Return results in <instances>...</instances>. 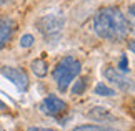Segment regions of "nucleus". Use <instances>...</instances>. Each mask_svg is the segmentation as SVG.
<instances>
[{
    "mask_svg": "<svg viewBox=\"0 0 135 131\" xmlns=\"http://www.w3.org/2000/svg\"><path fill=\"white\" fill-rule=\"evenodd\" d=\"M33 45V36L27 33V35H23L22 38H20V46H23V48H28V46H32Z\"/></svg>",
    "mask_w": 135,
    "mask_h": 131,
    "instance_id": "obj_14",
    "label": "nucleus"
},
{
    "mask_svg": "<svg viewBox=\"0 0 135 131\" xmlns=\"http://www.w3.org/2000/svg\"><path fill=\"white\" fill-rule=\"evenodd\" d=\"M118 68L122 70V73H127V71H128V61H127V56H122V58H120V65H118Z\"/></svg>",
    "mask_w": 135,
    "mask_h": 131,
    "instance_id": "obj_15",
    "label": "nucleus"
},
{
    "mask_svg": "<svg viewBox=\"0 0 135 131\" xmlns=\"http://www.w3.org/2000/svg\"><path fill=\"white\" fill-rule=\"evenodd\" d=\"M74 131H115L107 126H98V124H80V126L74 128Z\"/></svg>",
    "mask_w": 135,
    "mask_h": 131,
    "instance_id": "obj_10",
    "label": "nucleus"
},
{
    "mask_svg": "<svg viewBox=\"0 0 135 131\" xmlns=\"http://www.w3.org/2000/svg\"><path fill=\"white\" fill-rule=\"evenodd\" d=\"M0 75L5 76L8 81H12L18 90H27L28 88V76L27 73L20 68H15V66H3L0 70Z\"/></svg>",
    "mask_w": 135,
    "mask_h": 131,
    "instance_id": "obj_6",
    "label": "nucleus"
},
{
    "mask_svg": "<svg viewBox=\"0 0 135 131\" xmlns=\"http://www.w3.org/2000/svg\"><path fill=\"white\" fill-rule=\"evenodd\" d=\"M32 71H33V75L35 76H38V78H44L47 75V71H49V66H47V61L42 60V58H37V60H33L32 61Z\"/></svg>",
    "mask_w": 135,
    "mask_h": 131,
    "instance_id": "obj_9",
    "label": "nucleus"
},
{
    "mask_svg": "<svg viewBox=\"0 0 135 131\" xmlns=\"http://www.w3.org/2000/svg\"><path fill=\"white\" fill-rule=\"evenodd\" d=\"M62 27H64V18H60L59 15H45V17L37 20V28L47 38L59 36V33L62 32Z\"/></svg>",
    "mask_w": 135,
    "mask_h": 131,
    "instance_id": "obj_3",
    "label": "nucleus"
},
{
    "mask_svg": "<svg viewBox=\"0 0 135 131\" xmlns=\"http://www.w3.org/2000/svg\"><path fill=\"white\" fill-rule=\"evenodd\" d=\"M7 109V106H5V103L3 101H0V111H5Z\"/></svg>",
    "mask_w": 135,
    "mask_h": 131,
    "instance_id": "obj_18",
    "label": "nucleus"
},
{
    "mask_svg": "<svg viewBox=\"0 0 135 131\" xmlns=\"http://www.w3.org/2000/svg\"><path fill=\"white\" fill-rule=\"evenodd\" d=\"M27 131H54V129H50V128H40V126H32V128H28Z\"/></svg>",
    "mask_w": 135,
    "mask_h": 131,
    "instance_id": "obj_16",
    "label": "nucleus"
},
{
    "mask_svg": "<svg viewBox=\"0 0 135 131\" xmlns=\"http://www.w3.org/2000/svg\"><path fill=\"white\" fill-rule=\"evenodd\" d=\"M125 20H127V23H128V30L135 33V3H133V5H130V7L127 8Z\"/></svg>",
    "mask_w": 135,
    "mask_h": 131,
    "instance_id": "obj_11",
    "label": "nucleus"
},
{
    "mask_svg": "<svg viewBox=\"0 0 135 131\" xmlns=\"http://www.w3.org/2000/svg\"><path fill=\"white\" fill-rule=\"evenodd\" d=\"M15 30V23L10 18H0V48H3L5 43L10 40Z\"/></svg>",
    "mask_w": 135,
    "mask_h": 131,
    "instance_id": "obj_7",
    "label": "nucleus"
},
{
    "mask_svg": "<svg viewBox=\"0 0 135 131\" xmlns=\"http://www.w3.org/2000/svg\"><path fill=\"white\" fill-rule=\"evenodd\" d=\"M93 28L100 38L110 41H122L128 35V23L125 15L117 7H103L93 17Z\"/></svg>",
    "mask_w": 135,
    "mask_h": 131,
    "instance_id": "obj_1",
    "label": "nucleus"
},
{
    "mask_svg": "<svg viewBox=\"0 0 135 131\" xmlns=\"http://www.w3.org/2000/svg\"><path fill=\"white\" fill-rule=\"evenodd\" d=\"M65 109H67V103L62 98L55 96V95H49L47 98L42 99V103H40V111L44 114H49V116H55L57 118V116H60Z\"/></svg>",
    "mask_w": 135,
    "mask_h": 131,
    "instance_id": "obj_5",
    "label": "nucleus"
},
{
    "mask_svg": "<svg viewBox=\"0 0 135 131\" xmlns=\"http://www.w3.org/2000/svg\"><path fill=\"white\" fill-rule=\"evenodd\" d=\"M103 76H105L112 85H115L118 90H122V91H132V90H135V85L132 83L130 78L125 76V73L115 70V68H105V70H103Z\"/></svg>",
    "mask_w": 135,
    "mask_h": 131,
    "instance_id": "obj_4",
    "label": "nucleus"
},
{
    "mask_svg": "<svg viewBox=\"0 0 135 131\" xmlns=\"http://www.w3.org/2000/svg\"><path fill=\"white\" fill-rule=\"evenodd\" d=\"M85 90V78H80L79 81H75V86L72 88V91H74V95H82Z\"/></svg>",
    "mask_w": 135,
    "mask_h": 131,
    "instance_id": "obj_13",
    "label": "nucleus"
},
{
    "mask_svg": "<svg viewBox=\"0 0 135 131\" xmlns=\"http://www.w3.org/2000/svg\"><path fill=\"white\" fill-rule=\"evenodd\" d=\"M89 116L93 118V119H98V121H112L113 119V114L108 111L107 108H103V106H95L92 109V111L89 113Z\"/></svg>",
    "mask_w": 135,
    "mask_h": 131,
    "instance_id": "obj_8",
    "label": "nucleus"
},
{
    "mask_svg": "<svg viewBox=\"0 0 135 131\" xmlns=\"http://www.w3.org/2000/svg\"><path fill=\"white\" fill-rule=\"evenodd\" d=\"M93 91H95V95H98V96H112L113 95V90L108 88L105 83H98Z\"/></svg>",
    "mask_w": 135,
    "mask_h": 131,
    "instance_id": "obj_12",
    "label": "nucleus"
},
{
    "mask_svg": "<svg viewBox=\"0 0 135 131\" xmlns=\"http://www.w3.org/2000/svg\"><path fill=\"white\" fill-rule=\"evenodd\" d=\"M80 68V61L75 60L74 56H65L57 63V66L54 68V80L57 83V88L62 93L67 91V88L75 80V76H79Z\"/></svg>",
    "mask_w": 135,
    "mask_h": 131,
    "instance_id": "obj_2",
    "label": "nucleus"
},
{
    "mask_svg": "<svg viewBox=\"0 0 135 131\" xmlns=\"http://www.w3.org/2000/svg\"><path fill=\"white\" fill-rule=\"evenodd\" d=\"M0 131H2V128H0Z\"/></svg>",
    "mask_w": 135,
    "mask_h": 131,
    "instance_id": "obj_19",
    "label": "nucleus"
},
{
    "mask_svg": "<svg viewBox=\"0 0 135 131\" xmlns=\"http://www.w3.org/2000/svg\"><path fill=\"white\" fill-rule=\"evenodd\" d=\"M128 48H130L133 53H135V40H130V41H128Z\"/></svg>",
    "mask_w": 135,
    "mask_h": 131,
    "instance_id": "obj_17",
    "label": "nucleus"
}]
</instances>
